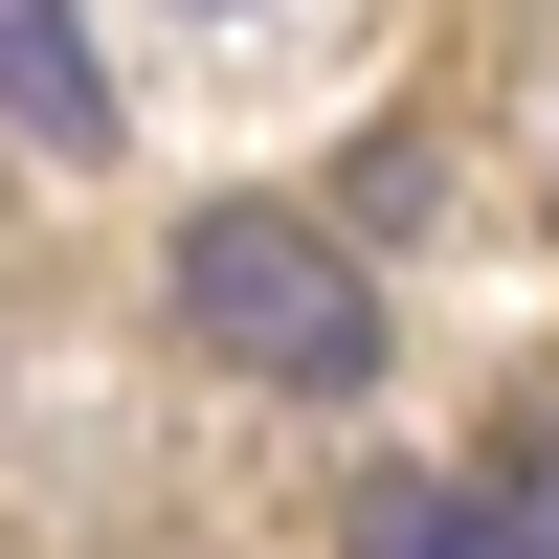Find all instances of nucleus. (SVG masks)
<instances>
[{"mask_svg": "<svg viewBox=\"0 0 559 559\" xmlns=\"http://www.w3.org/2000/svg\"><path fill=\"white\" fill-rule=\"evenodd\" d=\"M179 336L224 381H269V403H358L381 381V269L336 224H292V202H202L179 224Z\"/></svg>", "mask_w": 559, "mask_h": 559, "instance_id": "f257e3e1", "label": "nucleus"}, {"mask_svg": "<svg viewBox=\"0 0 559 559\" xmlns=\"http://www.w3.org/2000/svg\"><path fill=\"white\" fill-rule=\"evenodd\" d=\"M0 112H23L45 157H112V68H90L68 0H0Z\"/></svg>", "mask_w": 559, "mask_h": 559, "instance_id": "f03ea898", "label": "nucleus"}, {"mask_svg": "<svg viewBox=\"0 0 559 559\" xmlns=\"http://www.w3.org/2000/svg\"><path fill=\"white\" fill-rule=\"evenodd\" d=\"M358 559H515V515H492V471H381L358 492Z\"/></svg>", "mask_w": 559, "mask_h": 559, "instance_id": "7ed1b4c3", "label": "nucleus"}, {"mask_svg": "<svg viewBox=\"0 0 559 559\" xmlns=\"http://www.w3.org/2000/svg\"><path fill=\"white\" fill-rule=\"evenodd\" d=\"M492 515H515V559H559V448H515V471H492Z\"/></svg>", "mask_w": 559, "mask_h": 559, "instance_id": "20e7f679", "label": "nucleus"}, {"mask_svg": "<svg viewBox=\"0 0 559 559\" xmlns=\"http://www.w3.org/2000/svg\"><path fill=\"white\" fill-rule=\"evenodd\" d=\"M202 23H224V0H202Z\"/></svg>", "mask_w": 559, "mask_h": 559, "instance_id": "39448f33", "label": "nucleus"}]
</instances>
